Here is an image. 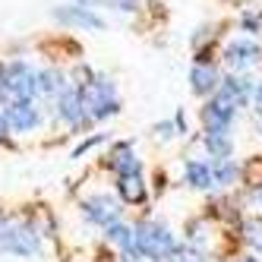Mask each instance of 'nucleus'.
<instances>
[{
	"mask_svg": "<svg viewBox=\"0 0 262 262\" xmlns=\"http://www.w3.org/2000/svg\"><path fill=\"white\" fill-rule=\"evenodd\" d=\"M136 247H139L142 256L155 259V262H164L167 256H174L177 243H174L171 231H167L164 224H158V221H142L139 228H136Z\"/></svg>",
	"mask_w": 262,
	"mask_h": 262,
	"instance_id": "obj_1",
	"label": "nucleus"
},
{
	"mask_svg": "<svg viewBox=\"0 0 262 262\" xmlns=\"http://www.w3.org/2000/svg\"><path fill=\"white\" fill-rule=\"evenodd\" d=\"M82 92V98H85V107H89V114L92 117H107V114H117V95H114V82L104 79V76H95Z\"/></svg>",
	"mask_w": 262,
	"mask_h": 262,
	"instance_id": "obj_2",
	"label": "nucleus"
},
{
	"mask_svg": "<svg viewBox=\"0 0 262 262\" xmlns=\"http://www.w3.org/2000/svg\"><path fill=\"white\" fill-rule=\"evenodd\" d=\"M38 92V73L29 63H10L7 67V95L13 101H32V95Z\"/></svg>",
	"mask_w": 262,
	"mask_h": 262,
	"instance_id": "obj_3",
	"label": "nucleus"
},
{
	"mask_svg": "<svg viewBox=\"0 0 262 262\" xmlns=\"http://www.w3.org/2000/svg\"><path fill=\"white\" fill-rule=\"evenodd\" d=\"M0 250H4V253H16V256L38 253L35 231L26 228V224H4V228H0Z\"/></svg>",
	"mask_w": 262,
	"mask_h": 262,
	"instance_id": "obj_4",
	"label": "nucleus"
},
{
	"mask_svg": "<svg viewBox=\"0 0 262 262\" xmlns=\"http://www.w3.org/2000/svg\"><path fill=\"white\" fill-rule=\"evenodd\" d=\"M82 212L92 224H101V228H111V224H117L120 218V202L117 199H111L107 193H95V196H89L82 199Z\"/></svg>",
	"mask_w": 262,
	"mask_h": 262,
	"instance_id": "obj_5",
	"label": "nucleus"
},
{
	"mask_svg": "<svg viewBox=\"0 0 262 262\" xmlns=\"http://www.w3.org/2000/svg\"><path fill=\"white\" fill-rule=\"evenodd\" d=\"M57 114H60V120H67L70 126H82V123L92 117L79 89H67V92H63L60 101H57Z\"/></svg>",
	"mask_w": 262,
	"mask_h": 262,
	"instance_id": "obj_6",
	"label": "nucleus"
},
{
	"mask_svg": "<svg viewBox=\"0 0 262 262\" xmlns=\"http://www.w3.org/2000/svg\"><path fill=\"white\" fill-rule=\"evenodd\" d=\"M234 104H228L224 98H212L209 104L202 107V123H205V129H221V133H228L231 129V123H234Z\"/></svg>",
	"mask_w": 262,
	"mask_h": 262,
	"instance_id": "obj_7",
	"label": "nucleus"
},
{
	"mask_svg": "<svg viewBox=\"0 0 262 262\" xmlns=\"http://www.w3.org/2000/svg\"><path fill=\"white\" fill-rule=\"evenodd\" d=\"M224 57H228L231 70H247V67H253V63L262 60V51H259V45L250 41V38H237V41L228 45Z\"/></svg>",
	"mask_w": 262,
	"mask_h": 262,
	"instance_id": "obj_8",
	"label": "nucleus"
},
{
	"mask_svg": "<svg viewBox=\"0 0 262 262\" xmlns=\"http://www.w3.org/2000/svg\"><path fill=\"white\" fill-rule=\"evenodd\" d=\"M4 117L10 123V129H16V133H29V129H35V123H38V111H35L32 101H10Z\"/></svg>",
	"mask_w": 262,
	"mask_h": 262,
	"instance_id": "obj_9",
	"label": "nucleus"
},
{
	"mask_svg": "<svg viewBox=\"0 0 262 262\" xmlns=\"http://www.w3.org/2000/svg\"><path fill=\"white\" fill-rule=\"evenodd\" d=\"M54 19L63 23V26H82V29H92V32L104 29L101 16H95V13L85 10V7H60V10H54Z\"/></svg>",
	"mask_w": 262,
	"mask_h": 262,
	"instance_id": "obj_10",
	"label": "nucleus"
},
{
	"mask_svg": "<svg viewBox=\"0 0 262 262\" xmlns=\"http://www.w3.org/2000/svg\"><path fill=\"white\" fill-rule=\"evenodd\" d=\"M253 79H243V76H228L221 82V89L215 92L218 98H224L228 104H234V107H240V104H247L250 101V95H253Z\"/></svg>",
	"mask_w": 262,
	"mask_h": 262,
	"instance_id": "obj_11",
	"label": "nucleus"
},
{
	"mask_svg": "<svg viewBox=\"0 0 262 262\" xmlns=\"http://www.w3.org/2000/svg\"><path fill=\"white\" fill-rule=\"evenodd\" d=\"M107 167H111V171H117L120 177L139 174V158L133 155V145H129V142L114 145V152H111V158H107Z\"/></svg>",
	"mask_w": 262,
	"mask_h": 262,
	"instance_id": "obj_12",
	"label": "nucleus"
},
{
	"mask_svg": "<svg viewBox=\"0 0 262 262\" xmlns=\"http://www.w3.org/2000/svg\"><path fill=\"white\" fill-rule=\"evenodd\" d=\"M190 82H193V92H196V95H212V92L221 89L218 70H215L212 63H196L193 73H190Z\"/></svg>",
	"mask_w": 262,
	"mask_h": 262,
	"instance_id": "obj_13",
	"label": "nucleus"
},
{
	"mask_svg": "<svg viewBox=\"0 0 262 262\" xmlns=\"http://www.w3.org/2000/svg\"><path fill=\"white\" fill-rule=\"evenodd\" d=\"M183 171H186V183H190V186H196V190H209V186L215 183V171L209 167V161L190 158Z\"/></svg>",
	"mask_w": 262,
	"mask_h": 262,
	"instance_id": "obj_14",
	"label": "nucleus"
},
{
	"mask_svg": "<svg viewBox=\"0 0 262 262\" xmlns=\"http://www.w3.org/2000/svg\"><path fill=\"white\" fill-rule=\"evenodd\" d=\"M205 148H209V155L218 158V161H228L231 152H234V142L228 133H221V129H205Z\"/></svg>",
	"mask_w": 262,
	"mask_h": 262,
	"instance_id": "obj_15",
	"label": "nucleus"
},
{
	"mask_svg": "<svg viewBox=\"0 0 262 262\" xmlns=\"http://www.w3.org/2000/svg\"><path fill=\"white\" fill-rule=\"evenodd\" d=\"M117 190H120V196H123L126 202H142V199H145V186H142V177H139V174L120 177Z\"/></svg>",
	"mask_w": 262,
	"mask_h": 262,
	"instance_id": "obj_16",
	"label": "nucleus"
},
{
	"mask_svg": "<svg viewBox=\"0 0 262 262\" xmlns=\"http://www.w3.org/2000/svg\"><path fill=\"white\" fill-rule=\"evenodd\" d=\"M38 92H45V95H63V76L57 70H45L38 73Z\"/></svg>",
	"mask_w": 262,
	"mask_h": 262,
	"instance_id": "obj_17",
	"label": "nucleus"
},
{
	"mask_svg": "<svg viewBox=\"0 0 262 262\" xmlns=\"http://www.w3.org/2000/svg\"><path fill=\"white\" fill-rule=\"evenodd\" d=\"M107 240L120 243L123 250H133L136 247V231L126 228V224H111V228H107Z\"/></svg>",
	"mask_w": 262,
	"mask_h": 262,
	"instance_id": "obj_18",
	"label": "nucleus"
},
{
	"mask_svg": "<svg viewBox=\"0 0 262 262\" xmlns=\"http://www.w3.org/2000/svg\"><path fill=\"white\" fill-rule=\"evenodd\" d=\"M240 174H243V183H247V186H253V190H262V158H259V155L243 164Z\"/></svg>",
	"mask_w": 262,
	"mask_h": 262,
	"instance_id": "obj_19",
	"label": "nucleus"
},
{
	"mask_svg": "<svg viewBox=\"0 0 262 262\" xmlns=\"http://www.w3.org/2000/svg\"><path fill=\"white\" fill-rule=\"evenodd\" d=\"M212 171H215V183H221V186H231L237 180V174H240L234 161H218Z\"/></svg>",
	"mask_w": 262,
	"mask_h": 262,
	"instance_id": "obj_20",
	"label": "nucleus"
},
{
	"mask_svg": "<svg viewBox=\"0 0 262 262\" xmlns=\"http://www.w3.org/2000/svg\"><path fill=\"white\" fill-rule=\"evenodd\" d=\"M247 243H250V247H256L259 256H262V224L259 221H250L247 224Z\"/></svg>",
	"mask_w": 262,
	"mask_h": 262,
	"instance_id": "obj_21",
	"label": "nucleus"
},
{
	"mask_svg": "<svg viewBox=\"0 0 262 262\" xmlns=\"http://www.w3.org/2000/svg\"><path fill=\"white\" fill-rule=\"evenodd\" d=\"M174 256H177V262H205V256L199 250H190V247H177Z\"/></svg>",
	"mask_w": 262,
	"mask_h": 262,
	"instance_id": "obj_22",
	"label": "nucleus"
},
{
	"mask_svg": "<svg viewBox=\"0 0 262 262\" xmlns=\"http://www.w3.org/2000/svg\"><path fill=\"white\" fill-rule=\"evenodd\" d=\"M253 111L262 117V82H256V89H253Z\"/></svg>",
	"mask_w": 262,
	"mask_h": 262,
	"instance_id": "obj_23",
	"label": "nucleus"
},
{
	"mask_svg": "<svg viewBox=\"0 0 262 262\" xmlns=\"http://www.w3.org/2000/svg\"><path fill=\"white\" fill-rule=\"evenodd\" d=\"M174 126H177V123H167V120H164V123L155 126V133H161V139H171V136H174Z\"/></svg>",
	"mask_w": 262,
	"mask_h": 262,
	"instance_id": "obj_24",
	"label": "nucleus"
},
{
	"mask_svg": "<svg viewBox=\"0 0 262 262\" xmlns=\"http://www.w3.org/2000/svg\"><path fill=\"white\" fill-rule=\"evenodd\" d=\"M98 142H101V136H92V139H85V142H82V145H79L73 155H76V158H82V152H89V148H92V145H98Z\"/></svg>",
	"mask_w": 262,
	"mask_h": 262,
	"instance_id": "obj_25",
	"label": "nucleus"
},
{
	"mask_svg": "<svg viewBox=\"0 0 262 262\" xmlns=\"http://www.w3.org/2000/svg\"><path fill=\"white\" fill-rule=\"evenodd\" d=\"M4 95H7V67L0 63V98H4Z\"/></svg>",
	"mask_w": 262,
	"mask_h": 262,
	"instance_id": "obj_26",
	"label": "nucleus"
},
{
	"mask_svg": "<svg viewBox=\"0 0 262 262\" xmlns=\"http://www.w3.org/2000/svg\"><path fill=\"white\" fill-rule=\"evenodd\" d=\"M243 29H259V19H256V16H243Z\"/></svg>",
	"mask_w": 262,
	"mask_h": 262,
	"instance_id": "obj_27",
	"label": "nucleus"
},
{
	"mask_svg": "<svg viewBox=\"0 0 262 262\" xmlns=\"http://www.w3.org/2000/svg\"><path fill=\"white\" fill-rule=\"evenodd\" d=\"M7 129H10V123H7V117H4V114H0V142L7 139Z\"/></svg>",
	"mask_w": 262,
	"mask_h": 262,
	"instance_id": "obj_28",
	"label": "nucleus"
},
{
	"mask_svg": "<svg viewBox=\"0 0 262 262\" xmlns=\"http://www.w3.org/2000/svg\"><path fill=\"white\" fill-rule=\"evenodd\" d=\"M114 4H117V10H133L136 0H114Z\"/></svg>",
	"mask_w": 262,
	"mask_h": 262,
	"instance_id": "obj_29",
	"label": "nucleus"
},
{
	"mask_svg": "<svg viewBox=\"0 0 262 262\" xmlns=\"http://www.w3.org/2000/svg\"><path fill=\"white\" fill-rule=\"evenodd\" d=\"M92 4H98V0H79V7H85V10H89Z\"/></svg>",
	"mask_w": 262,
	"mask_h": 262,
	"instance_id": "obj_30",
	"label": "nucleus"
},
{
	"mask_svg": "<svg viewBox=\"0 0 262 262\" xmlns=\"http://www.w3.org/2000/svg\"><path fill=\"white\" fill-rule=\"evenodd\" d=\"M237 262H259L256 256H243V259H237Z\"/></svg>",
	"mask_w": 262,
	"mask_h": 262,
	"instance_id": "obj_31",
	"label": "nucleus"
}]
</instances>
